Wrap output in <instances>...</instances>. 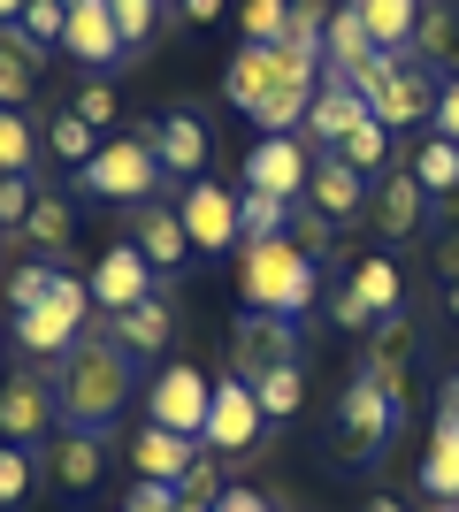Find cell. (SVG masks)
Returning <instances> with one entry per match:
<instances>
[{"mask_svg":"<svg viewBox=\"0 0 459 512\" xmlns=\"http://www.w3.org/2000/svg\"><path fill=\"white\" fill-rule=\"evenodd\" d=\"M222 92H230V107L245 123H261V138H291L306 123L314 92H322V62H299L291 46L245 39L230 54V69H222Z\"/></svg>","mask_w":459,"mask_h":512,"instance_id":"6da1fadb","label":"cell"},{"mask_svg":"<svg viewBox=\"0 0 459 512\" xmlns=\"http://www.w3.org/2000/svg\"><path fill=\"white\" fill-rule=\"evenodd\" d=\"M131 390H138V360L108 329H85V337L54 360V413H62V428L115 436V421L131 413Z\"/></svg>","mask_w":459,"mask_h":512,"instance_id":"7a4b0ae2","label":"cell"},{"mask_svg":"<svg viewBox=\"0 0 459 512\" xmlns=\"http://www.w3.org/2000/svg\"><path fill=\"white\" fill-rule=\"evenodd\" d=\"M238 291L253 314H284V321H306L322 306V268L284 237H245L238 245Z\"/></svg>","mask_w":459,"mask_h":512,"instance_id":"3957f363","label":"cell"},{"mask_svg":"<svg viewBox=\"0 0 459 512\" xmlns=\"http://www.w3.org/2000/svg\"><path fill=\"white\" fill-rule=\"evenodd\" d=\"M85 321H92V283H77L69 268H54L46 299H31V306L16 314V344H23L39 367H54L69 344L85 337Z\"/></svg>","mask_w":459,"mask_h":512,"instance_id":"277c9868","label":"cell"},{"mask_svg":"<svg viewBox=\"0 0 459 512\" xmlns=\"http://www.w3.org/2000/svg\"><path fill=\"white\" fill-rule=\"evenodd\" d=\"M161 176H169V169L153 161V146L131 130V138H100V153L77 169V184H85L92 199H153V192H161Z\"/></svg>","mask_w":459,"mask_h":512,"instance_id":"5b68a950","label":"cell"},{"mask_svg":"<svg viewBox=\"0 0 459 512\" xmlns=\"http://www.w3.org/2000/svg\"><path fill=\"white\" fill-rule=\"evenodd\" d=\"M391 428H398V406L375 390L368 367H360V375L345 383V398H337V421H329V436H337V451H345V459H360V467H368V459H383Z\"/></svg>","mask_w":459,"mask_h":512,"instance_id":"8992f818","label":"cell"},{"mask_svg":"<svg viewBox=\"0 0 459 512\" xmlns=\"http://www.w3.org/2000/svg\"><path fill=\"white\" fill-rule=\"evenodd\" d=\"M207 406H215V383H207L192 360H169V367L146 383V421H153V428L199 436V428H207Z\"/></svg>","mask_w":459,"mask_h":512,"instance_id":"52a82bcc","label":"cell"},{"mask_svg":"<svg viewBox=\"0 0 459 512\" xmlns=\"http://www.w3.org/2000/svg\"><path fill=\"white\" fill-rule=\"evenodd\" d=\"M54 421V367H16L0 383V444H46Z\"/></svg>","mask_w":459,"mask_h":512,"instance_id":"ba28073f","label":"cell"},{"mask_svg":"<svg viewBox=\"0 0 459 512\" xmlns=\"http://www.w3.org/2000/svg\"><path fill=\"white\" fill-rule=\"evenodd\" d=\"M306 176H314V146H306L299 130L291 138H261V146L245 153V192H268V199H306Z\"/></svg>","mask_w":459,"mask_h":512,"instance_id":"9c48e42d","label":"cell"},{"mask_svg":"<svg viewBox=\"0 0 459 512\" xmlns=\"http://www.w3.org/2000/svg\"><path fill=\"white\" fill-rule=\"evenodd\" d=\"M261 428H268V413H261V398H253V383H245V375H222L199 444H207V451H253V444H261Z\"/></svg>","mask_w":459,"mask_h":512,"instance_id":"30bf717a","label":"cell"},{"mask_svg":"<svg viewBox=\"0 0 459 512\" xmlns=\"http://www.w3.org/2000/svg\"><path fill=\"white\" fill-rule=\"evenodd\" d=\"M62 54H77L85 69H123V62H131V39H123V23H115L108 0H77V8H69Z\"/></svg>","mask_w":459,"mask_h":512,"instance_id":"8fae6325","label":"cell"},{"mask_svg":"<svg viewBox=\"0 0 459 512\" xmlns=\"http://www.w3.org/2000/svg\"><path fill=\"white\" fill-rule=\"evenodd\" d=\"M184 230H192V253H230V245H245V230H238V199L222 192V184H207V176H192L184 184Z\"/></svg>","mask_w":459,"mask_h":512,"instance_id":"7c38bea8","label":"cell"},{"mask_svg":"<svg viewBox=\"0 0 459 512\" xmlns=\"http://www.w3.org/2000/svg\"><path fill=\"white\" fill-rule=\"evenodd\" d=\"M85 283H92V306H108V314H131L138 299H153V283H161V276H153V260L138 253L131 237H123V245H108V253L92 260V276H85Z\"/></svg>","mask_w":459,"mask_h":512,"instance_id":"4fadbf2b","label":"cell"},{"mask_svg":"<svg viewBox=\"0 0 459 512\" xmlns=\"http://www.w3.org/2000/svg\"><path fill=\"white\" fill-rule=\"evenodd\" d=\"M230 360H238L245 383H253V375H268V367H299V321H284V314H253V306H245Z\"/></svg>","mask_w":459,"mask_h":512,"instance_id":"5bb4252c","label":"cell"},{"mask_svg":"<svg viewBox=\"0 0 459 512\" xmlns=\"http://www.w3.org/2000/svg\"><path fill=\"white\" fill-rule=\"evenodd\" d=\"M368 375H375V390H383L398 413L414 406V329H406V314H383V321H375Z\"/></svg>","mask_w":459,"mask_h":512,"instance_id":"9a60e30c","label":"cell"},{"mask_svg":"<svg viewBox=\"0 0 459 512\" xmlns=\"http://www.w3.org/2000/svg\"><path fill=\"white\" fill-rule=\"evenodd\" d=\"M368 115H375L383 130H406V123H421V115H437V92H429V62H414V46L398 54L391 85L368 100Z\"/></svg>","mask_w":459,"mask_h":512,"instance_id":"2e32d148","label":"cell"},{"mask_svg":"<svg viewBox=\"0 0 459 512\" xmlns=\"http://www.w3.org/2000/svg\"><path fill=\"white\" fill-rule=\"evenodd\" d=\"M199 459H207V444H199V436H176V428H138L131 436V467H138V482H184V474L199 467Z\"/></svg>","mask_w":459,"mask_h":512,"instance_id":"e0dca14e","label":"cell"},{"mask_svg":"<svg viewBox=\"0 0 459 512\" xmlns=\"http://www.w3.org/2000/svg\"><path fill=\"white\" fill-rule=\"evenodd\" d=\"M46 467H54L62 497H92V490H100V474H108V436H92V428H62L54 451H46Z\"/></svg>","mask_w":459,"mask_h":512,"instance_id":"ac0fdd59","label":"cell"},{"mask_svg":"<svg viewBox=\"0 0 459 512\" xmlns=\"http://www.w3.org/2000/svg\"><path fill=\"white\" fill-rule=\"evenodd\" d=\"M368 115V100L345 85V77H322V92H314V107H306V123H299V138L306 146H322V153H337L352 138V123Z\"/></svg>","mask_w":459,"mask_h":512,"instance_id":"d6986e66","label":"cell"},{"mask_svg":"<svg viewBox=\"0 0 459 512\" xmlns=\"http://www.w3.org/2000/svg\"><path fill=\"white\" fill-rule=\"evenodd\" d=\"M138 138L153 146V161H161L169 176H199V161H207V123H199V115H184V107H169V115H161V123H146Z\"/></svg>","mask_w":459,"mask_h":512,"instance_id":"ffe728a7","label":"cell"},{"mask_svg":"<svg viewBox=\"0 0 459 512\" xmlns=\"http://www.w3.org/2000/svg\"><path fill=\"white\" fill-rule=\"evenodd\" d=\"M46 54H54V46H39L23 23H0V107H23L31 92H39Z\"/></svg>","mask_w":459,"mask_h":512,"instance_id":"44dd1931","label":"cell"},{"mask_svg":"<svg viewBox=\"0 0 459 512\" xmlns=\"http://www.w3.org/2000/svg\"><path fill=\"white\" fill-rule=\"evenodd\" d=\"M368 199V176L352 169L345 153H314V176H306V207H322L329 222H352Z\"/></svg>","mask_w":459,"mask_h":512,"instance_id":"7402d4cb","label":"cell"},{"mask_svg":"<svg viewBox=\"0 0 459 512\" xmlns=\"http://www.w3.org/2000/svg\"><path fill=\"white\" fill-rule=\"evenodd\" d=\"M131 245L153 260V276H176L184 253H192V230H184V214H176V207H138L131 214Z\"/></svg>","mask_w":459,"mask_h":512,"instance_id":"603a6c76","label":"cell"},{"mask_svg":"<svg viewBox=\"0 0 459 512\" xmlns=\"http://www.w3.org/2000/svg\"><path fill=\"white\" fill-rule=\"evenodd\" d=\"M421 222H429V192H421L414 169H391L383 184H375V230L383 237H414Z\"/></svg>","mask_w":459,"mask_h":512,"instance_id":"cb8c5ba5","label":"cell"},{"mask_svg":"<svg viewBox=\"0 0 459 512\" xmlns=\"http://www.w3.org/2000/svg\"><path fill=\"white\" fill-rule=\"evenodd\" d=\"M421 490H429V497H459V398L437 406L429 451H421Z\"/></svg>","mask_w":459,"mask_h":512,"instance_id":"d4e9b609","label":"cell"},{"mask_svg":"<svg viewBox=\"0 0 459 512\" xmlns=\"http://www.w3.org/2000/svg\"><path fill=\"white\" fill-rule=\"evenodd\" d=\"M108 337L131 352V360H153L161 344H169V291H153V299H138L131 314H108Z\"/></svg>","mask_w":459,"mask_h":512,"instance_id":"484cf974","label":"cell"},{"mask_svg":"<svg viewBox=\"0 0 459 512\" xmlns=\"http://www.w3.org/2000/svg\"><path fill=\"white\" fill-rule=\"evenodd\" d=\"M352 16H360V31H368L383 54H406L414 46V23H421V0H345Z\"/></svg>","mask_w":459,"mask_h":512,"instance_id":"4316f807","label":"cell"},{"mask_svg":"<svg viewBox=\"0 0 459 512\" xmlns=\"http://www.w3.org/2000/svg\"><path fill=\"white\" fill-rule=\"evenodd\" d=\"M368 54H375V39L360 31V16L337 8V16H329V39H322V77H345V85H352V69L368 62Z\"/></svg>","mask_w":459,"mask_h":512,"instance_id":"83f0119b","label":"cell"},{"mask_svg":"<svg viewBox=\"0 0 459 512\" xmlns=\"http://www.w3.org/2000/svg\"><path fill=\"white\" fill-rule=\"evenodd\" d=\"M352 291L375 306V321L383 314H398V299H406V276H398V260L391 253H368L360 268H352Z\"/></svg>","mask_w":459,"mask_h":512,"instance_id":"f1b7e54d","label":"cell"},{"mask_svg":"<svg viewBox=\"0 0 459 512\" xmlns=\"http://www.w3.org/2000/svg\"><path fill=\"white\" fill-rule=\"evenodd\" d=\"M329 16H337V8H329V0H291V31H284V39H276V46H291V54H299V62H322Z\"/></svg>","mask_w":459,"mask_h":512,"instance_id":"f546056e","label":"cell"},{"mask_svg":"<svg viewBox=\"0 0 459 512\" xmlns=\"http://www.w3.org/2000/svg\"><path fill=\"white\" fill-rule=\"evenodd\" d=\"M31 161H39L31 115H23V107H0V176H31Z\"/></svg>","mask_w":459,"mask_h":512,"instance_id":"4dcf8cb0","label":"cell"},{"mask_svg":"<svg viewBox=\"0 0 459 512\" xmlns=\"http://www.w3.org/2000/svg\"><path fill=\"white\" fill-rule=\"evenodd\" d=\"M253 398H261L268 421H291V413L306 406V375L299 367H268V375H253Z\"/></svg>","mask_w":459,"mask_h":512,"instance_id":"1f68e13d","label":"cell"},{"mask_svg":"<svg viewBox=\"0 0 459 512\" xmlns=\"http://www.w3.org/2000/svg\"><path fill=\"white\" fill-rule=\"evenodd\" d=\"M291 245L322 268V260H337V222H329L322 207H306V199H299V207H291Z\"/></svg>","mask_w":459,"mask_h":512,"instance_id":"d6a6232c","label":"cell"},{"mask_svg":"<svg viewBox=\"0 0 459 512\" xmlns=\"http://www.w3.org/2000/svg\"><path fill=\"white\" fill-rule=\"evenodd\" d=\"M414 176H421V192H429V199L459 192V146H452V138H429V146L414 153Z\"/></svg>","mask_w":459,"mask_h":512,"instance_id":"836d02e7","label":"cell"},{"mask_svg":"<svg viewBox=\"0 0 459 512\" xmlns=\"http://www.w3.org/2000/svg\"><path fill=\"white\" fill-rule=\"evenodd\" d=\"M46 146L62 153V161H77V169H85L92 153H100V130H92L85 115H77V107H69V115H54V123H46Z\"/></svg>","mask_w":459,"mask_h":512,"instance_id":"e575fe53","label":"cell"},{"mask_svg":"<svg viewBox=\"0 0 459 512\" xmlns=\"http://www.w3.org/2000/svg\"><path fill=\"white\" fill-rule=\"evenodd\" d=\"M337 153H345V161H352V169H360V176H375V169H383V161H391V130L375 123V115H360V123H352V138H345V146H337Z\"/></svg>","mask_w":459,"mask_h":512,"instance_id":"d590c367","label":"cell"},{"mask_svg":"<svg viewBox=\"0 0 459 512\" xmlns=\"http://www.w3.org/2000/svg\"><path fill=\"white\" fill-rule=\"evenodd\" d=\"M69 230H77V222H69V199H46V192H39V207L23 214V237H31V245H46V253H62Z\"/></svg>","mask_w":459,"mask_h":512,"instance_id":"8d00e7d4","label":"cell"},{"mask_svg":"<svg viewBox=\"0 0 459 512\" xmlns=\"http://www.w3.org/2000/svg\"><path fill=\"white\" fill-rule=\"evenodd\" d=\"M238 230H245V237H284V230H291V199L245 192V199H238Z\"/></svg>","mask_w":459,"mask_h":512,"instance_id":"74e56055","label":"cell"},{"mask_svg":"<svg viewBox=\"0 0 459 512\" xmlns=\"http://www.w3.org/2000/svg\"><path fill=\"white\" fill-rule=\"evenodd\" d=\"M245 39H261V46H276L291 31V0H245Z\"/></svg>","mask_w":459,"mask_h":512,"instance_id":"f35d334b","label":"cell"},{"mask_svg":"<svg viewBox=\"0 0 459 512\" xmlns=\"http://www.w3.org/2000/svg\"><path fill=\"white\" fill-rule=\"evenodd\" d=\"M23 490H31V451H23V444H0V512H16Z\"/></svg>","mask_w":459,"mask_h":512,"instance_id":"ab89813d","label":"cell"},{"mask_svg":"<svg viewBox=\"0 0 459 512\" xmlns=\"http://www.w3.org/2000/svg\"><path fill=\"white\" fill-rule=\"evenodd\" d=\"M115 23H123V39H131V54H146L153 39V23H161V0H108Z\"/></svg>","mask_w":459,"mask_h":512,"instance_id":"60d3db41","label":"cell"},{"mask_svg":"<svg viewBox=\"0 0 459 512\" xmlns=\"http://www.w3.org/2000/svg\"><path fill=\"white\" fill-rule=\"evenodd\" d=\"M222 490H230V482H222V467H215V459H199V467L184 474V482H176V497H184V505H222Z\"/></svg>","mask_w":459,"mask_h":512,"instance_id":"b9f144b4","label":"cell"},{"mask_svg":"<svg viewBox=\"0 0 459 512\" xmlns=\"http://www.w3.org/2000/svg\"><path fill=\"white\" fill-rule=\"evenodd\" d=\"M46 283H54V260H23L16 276H8V306H31V299H46Z\"/></svg>","mask_w":459,"mask_h":512,"instance_id":"7bdbcfd3","label":"cell"},{"mask_svg":"<svg viewBox=\"0 0 459 512\" xmlns=\"http://www.w3.org/2000/svg\"><path fill=\"white\" fill-rule=\"evenodd\" d=\"M62 23H69L62 0H31V8H23V31H31L39 46H62Z\"/></svg>","mask_w":459,"mask_h":512,"instance_id":"ee69618b","label":"cell"},{"mask_svg":"<svg viewBox=\"0 0 459 512\" xmlns=\"http://www.w3.org/2000/svg\"><path fill=\"white\" fill-rule=\"evenodd\" d=\"M329 321H337V329H375V306L360 299L352 283H337V291H329Z\"/></svg>","mask_w":459,"mask_h":512,"instance_id":"f6af8a7d","label":"cell"},{"mask_svg":"<svg viewBox=\"0 0 459 512\" xmlns=\"http://www.w3.org/2000/svg\"><path fill=\"white\" fill-rule=\"evenodd\" d=\"M31 207H39V184L31 176H0V222H23Z\"/></svg>","mask_w":459,"mask_h":512,"instance_id":"bcb514c9","label":"cell"},{"mask_svg":"<svg viewBox=\"0 0 459 512\" xmlns=\"http://www.w3.org/2000/svg\"><path fill=\"white\" fill-rule=\"evenodd\" d=\"M77 115H85L92 130H108V123H115V92H108V77H92V85L77 92Z\"/></svg>","mask_w":459,"mask_h":512,"instance_id":"7dc6e473","label":"cell"},{"mask_svg":"<svg viewBox=\"0 0 459 512\" xmlns=\"http://www.w3.org/2000/svg\"><path fill=\"white\" fill-rule=\"evenodd\" d=\"M123 512H176V490H169V482H138Z\"/></svg>","mask_w":459,"mask_h":512,"instance_id":"c3c4849f","label":"cell"},{"mask_svg":"<svg viewBox=\"0 0 459 512\" xmlns=\"http://www.w3.org/2000/svg\"><path fill=\"white\" fill-rule=\"evenodd\" d=\"M437 138H452V146H459V77L437 92Z\"/></svg>","mask_w":459,"mask_h":512,"instance_id":"681fc988","label":"cell"},{"mask_svg":"<svg viewBox=\"0 0 459 512\" xmlns=\"http://www.w3.org/2000/svg\"><path fill=\"white\" fill-rule=\"evenodd\" d=\"M215 512H276V505H268L261 490H245V482H230V490H222V505H215Z\"/></svg>","mask_w":459,"mask_h":512,"instance_id":"f907efd6","label":"cell"},{"mask_svg":"<svg viewBox=\"0 0 459 512\" xmlns=\"http://www.w3.org/2000/svg\"><path fill=\"white\" fill-rule=\"evenodd\" d=\"M437 276H444V283H459V230H444V237H437Z\"/></svg>","mask_w":459,"mask_h":512,"instance_id":"816d5d0a","label":"cell"},{"mask_svg":"<svg viewBox=\"0 0 459 512\" xmlns=\"http://www.w3.org/2000/svg\"><path fill=\"white\" fill-rule=\"evenodd\" d=\"M176 8H184L192 23H215V16H222V0H176Z\"/></svg>","mask_w":459,"mask_h":512,"instance_id":"f5cc1de1","label":"cell"},{"mask_svg":"<svg viewBox=\"0 0 459 512\" xmlns=\"http://www.w3.org/2000/svg\"><path fill=\"white\" fill-rule=\"evenodd\" d=\"M23 8H31V0H0V23H23Z\"/></svg>","mask_w":459,"mask_h":512,"instance_id":"db71d44e","label":"cell"},{"mask_svg":"<svg viewBox=\"0 0 459 512\" xmlns=\"http://www.w3.org/2000/svg\"><path fill=\"white\" fill-rule=\"evenodd\" d=\"M368 512H406V505H398V497H368Z\"/></svg>","mask_w":459,"mask_h":512,"instance_id":"11a10c76","label":"cell"},{"mask_svg":"<svg viewBox=\"0 0 459 512\" xmlns=\"http://www.w3.org/2000/svg\"><path fill=\"white\" fill-rule=\"evenodd\" d=\"M429 512H459V497H429Z\"/></svg>","mask_w":459,"mask_h":512,"instance_id":"9f6ffc18","label":"cell"},{"mask_svg":"<svg viewBox=\"0 0 459 512\" xmlns=\"http://www.w3.org/2000/svg\"><path fill=\"white\" fill-rule=\"evenodd\" d=\"M452 321H459V283H452Z\"/></svg>","mask_w":459,"mask_h":512,"instance_id":"6f0895ef","label":"cell"},{"mask_svg":"<svg viewBox=\"0 0 459 512\" xmlns=\"http://www.w3.org/2000/svg\"><path fill=\"white\" fill-rule=\"evenodd\" d=\"M62 8H77V0H62Z\"/></svg>","mask_w":459,"mask_h":512,"instance_id":"680465c9","label":"cell"},{"mask_svg":"<svg viewBox=\"0 0 459 512\" xmlns=\"http://www.w3.org/2000/svg\"><path fill=\"white\" fill-rule=\"evenodd\" d=\"M452 398H459V383H452Z\"/></svg>","mask_w":459,"mask_h":512,"instance_id":"91938a15","label":"cell"}]
</instances>
